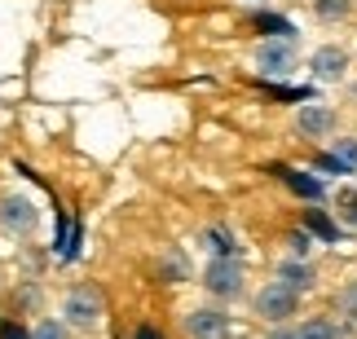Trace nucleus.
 <instances>
[{"label": "nucleus", "instance_id": "nucleus-1", "mask_svg": "<svg viewBox=\"0 0 357 339\" xmlns=\"http://www.w3.org/2000/svg\"><path fill=\"white\" fill-rule=\"evenodd\" d=\"M296 308H300V291L296 287H287V282H265V291L256 295V313L265 317V322H287V317H296Z\"/></svg>", "mask_w": 357, "mask_h": 339}, {"label": "nucleus", "instance_id": "nucleus-2", "mask_svg": "<svg viewBox=\"0 0 357 339\" xmlns=\"http://www.w3.org/2000/svg\"><path fill=\"white\" fill-rule=\"evenodd\" d=\"M203 287L221 300H234V295H243V265L234 255H212V265L203 269Z\"/></svg>", "mask_w": 357, "mask_h": 339}, {"label": "nucleus", "instance_id": "nucleus-3", "mask_svg": "<svg viewBox=\"0 0 357 339\" xmlns=\"http://www.w3.org/2000/svg\"><path fill=\"white\" fill-rule=\"evenodd\" d=\"M256 62H260V71L265 75H287L296 66V36H273L260 45L256 53Z\"/></svg>", "mask_w": 357, "mask_h": 339}, {"label": "nucleus", "instance_id": "nucleus-4", "mask_svg": "<svg viewBox=\"0 0 357 339\" xmlns=\"http://www.w3.org/2000/svg\"><path fill=\"white\" fill-rule=\"evenodd\" d=\"M62 313L75 322V326H93V322H102V291L98 287H75L66 295Z\"/></svg>", "mask_w": 357, "mask_h": 339}, {"label": "nucleus", "instance_id": "nucleus-5", "mask_svg": "<svg viewBox=\"0 0 357 339\" xmlns=\"http://www.w3.org/2000/svg\"><path fill=\"white\" fill-rule=\"evenodd\" d=\"M185 331L195 339H229V317L216 313V308H195V313H185Z\"/></svg>", "mask_w": 357, "mask_h": 339}, {"label": "nucleus", "instance_id": "nucleus-6", "mask_svg": "<svg viewBox=\"0 0 357 339\" xmlns=\"http://www.w3.org/2000/svg\"><path fill=\"white\" fill-rule=\"evenodd\" d=\"M309 71L318 75V79H326V84H335V79H344V71H349V53H344V49H335V45H326V49L313 53Z\"/></svg>", "mask_w": 357, "mask_h": 339}, {"label": "nucleus", "instance_id": "nucleus-7", "mask_svg": "<svg viewBox=\"0 0 357 339\" xmlns=\"http://www.w3.org/2000/svg\"><path fill=\"white\" fill-rule=\"evenodd\" d=\"M296 128L305 132V137H326V132L335 128V111L331 106H300V115H296Z\"/></svg>", "mask_w": 357, "mask_h": 339}, {"label": "nucleus", "instance_id": "nucleus-8", "mask_svg": "<svg viewBox=\"0 0 357 339\" xmlns=\"http://www.w3.org/2000/svg\"><path fill=\"white\" fill-rule=\"evenodd\" d=\"M0 221H5L9 229H18V234H31L36 229V207L26 198H5L0 203Z\"/></svg>", "mask_w": 357, "mask_h": 339}, {"label": "nucleus", "instance_id": "nucleus-9", "mask_svg": "<svg viewBox=\"0 0 357 339\" xmlns=\"http://www.w3.org/2000/svg\"><path fill=\"white\" fill-rule=\"evenodd\" d=\"M273 172H278V176H282V181L296 189L300 198H309V203H322V198H326V185L318 181V176H309V172H296V168H273Z\"/></svg>", "mask_w": 357, "mask_h": 339}, {"label": "nucleus", "instance_id": "nucleus-10", "mask_svg": "<svg viewBox=\"0 0 357 339\" xmlns=\"http://www.w3.org/2000/svg\"><path fill=\"white\" fill-rule=\"evenodd\" d=\"M278 278L287 282V287H296V291H309L313 282H318V274H313L309 260H287V265L278 269Z\"/></svg>", "mask_w": 357, "mask_h": 339}, {"label": "nucleus", "instance_id": "nucleus-11", "mask_svg": "<svg viewBox=\"0 0 357 339\" xmlns=\"http://www.w3.org/2000/svg\"><path fill=\"white\" fill-rule=\"evenodd\" d=\"M305 229H309V234H318L322 242H335L340 238V225L326 212H305Z\"/></svg>", "mask_w": 357, "mask_h": 339}, {"label": "nucleus", "instance_id": "nucleus-12", "mask_svg": "<svg viewBox=\"0 0 357 339\" xmlns=\"http://www.w3.org/2000/svg\"><path fill=\"white\" fill-rule=\"evenodd\" d=\"M331 159L340 164V172H357V137H340L335 145H331Z\"/></svg>", "mask_w": 357, "mask_h": 339}, {"label": "nucleus", "instance_id": "nucleus-13", "mask_svg": "<svg viewBox=\"0 0 357 339\" xmlns=\"http://www.w3.org/2000/svg\"><path fill=\"white\" fill-rule=\"evenodd\" d=\"M313 13H318L322 22H344L353 13V0H313Z\"/></svg>", "mask_w": 357, "mask_h": 339}, {"label": "nucleus", "instance_id": "nucleus-14", "mask_svg": "<svg viewBox=\"0 0 357 339\" xmlns=\"http://www.w3.org/2000/svg\"><path fill=\"white\" fill-rule=\"evenodd\" d=\"M300 339H340V326L331 317H309L300 322Z\"/></svg>", "mask_w": 357, "mask_h": 339}, {"label": "nucleus", "instance_id": "nucleus-15", "mask_svg": "<svg viewBox=\"0 0 357 339\" xmlns=\"http://www.w3.org/2000/svg\"><path fill=\"white\" fill-rule=\"evenodd\" d=\"M203 242H208L212 247V255H238V242H234V234H229V229H208V234H203Z\"/></svg>", "mask_w": 357, "mask_h": 339}, {"label": "nucleus", "instance_id": "nucleus-16", "mask_svg": "<svg viewBox=\"0 0 357 339\" xmlns=\"http://www.w3.org/2000/svg\"><path fill=\"white\" fill-rule=\"evenodd\" d=\"M256 26L260 31H273V36H296V26L287 18H278V13H256Z\"/></svg>", "mask_w": 357, "mask_h": 339}, {"label": "nucleus", "instance_id": "nucleus-17", "mask_svg": "<svg viewBox=\"0 0 357 339\" xmlns=\"http://www.w3.org/2000/svg\"><path fill=\"white\" fill-rule=\"evenodd\" d=\"M287 247H291L296 260H305V255L313 251V234L309 229H291V234H287Z\"/></svg>", "mask_w": 357, "mask_h": 339}, {"label": "nucleus", "instance_id": "nucleus-18", "mask_svg": "<svg viewBox=\"0 0 357 339\" xmlns=\"http://www.w3.org/2000/svg\"><path fill=\"white\" fill-rule=\"evenodd\" d=\"M340 313H344L349 322H357V282H349V287L340 291Z\"/></svg>", "mask_w": 357, "mask_h": 339}, {"label": "nucleus", "instance_id": "nucleus-19", "mask_svg": "<svg viewBox=\"0 0 357 339\" xmlns=\"http://www.w3.org/2000/svg\"><path fill=\"white\" fill-rule=\"evenodd\" d=\"M31 339H66V331L58 326V322H40V326H36V335Z\"/></svg>", "mask_w": 357, "mask_h": 339}, {"label": "nucleus", "instance_id": "nucleus-20", "mask_svg": "<svg viewBox=\"0 0 357 339\" xmlns=\"http://www.w3.org/2000/svg\"><path fill=\"white\" fill-rule=\"evenodd\" d=\"M0 339H31V335H26L18 322H5V326H0Z\"/></svg>", "mask_w": 357, "mask_h": 339}, {"label": "nucleus", "instance_id": "nucleus-21", "mask_svg": "<svg viewBox=\"0 0 357 339\" xmlns=\"http://www.w3.org/2000/svg\"><path fill=\"white\" fill-rule=\"evenodd\" d=\"M265 339H300V331H291V326H278V331H269Z\"/></svg>", "mask_w": 357, "mask_h": 339}, {"label": "nucleus", "instance_id": "nucleus-22", "mask_svg": "<svg viewBox=\"0 0 357 339\" xmlns=\"http://www.w3.org/2000/svg\"><path fill=\"white\" fill-rule=\"evenodd\" d=\"M137 339H159V331L155 326H142V331H137Z\"/></svg>", "mask_w": 357, "mask_h": 339}, {"label": "nucleus", "instance_id": "nucleus-23", "mask_svg": "<svg viewBox=\"0 0 357 339\" xmlns=\"http://www.w3.org/2000/svg\"><path fill=\"white\" fill-rule=\"evenodd\" d=\"M349 221H353V225H357V198H353V203H349Z\"/></svg>", "mask_w": 357, "mask_h": 339}]
</instances>
